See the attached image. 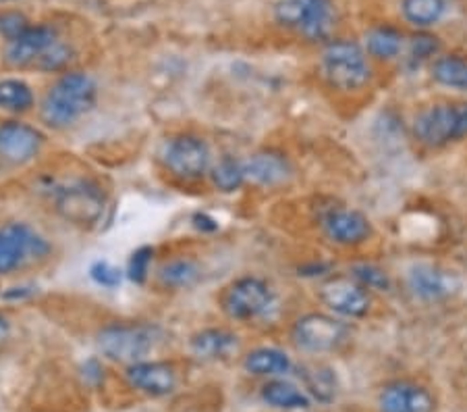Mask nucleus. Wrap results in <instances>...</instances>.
Masks as SVG:
<instances>
[{
  "mask_svg": "<svg viewBox=\"0 0 467 412\" xmlns=\"http://www.w3.org/2000/svg\"><path fill=\"white\" fill-rule=\"evenodd\" d=\"M96 99L98 86L92 75L84 71H69L63 78H58L44 96L40 117L48 127L65 130L92 111Z\"/></svg>",
  "mask_w": 467,
  "mask_h": 412,
  "instance_id": "1",
  "label": "nucleus"
},
{
  "mask_svg": "<svg viewBox=\"0 0 467 412\" xmlns=\"http://www.w3.org/2000/svg\"><path fill=\"white\" fill-rule=\"evenodd\" d=\"M161 340V329L148 323H110L98 333V348L115 363L133 364L146 356Z\"/></svg>",
  "mask_w": 467,
  "mask_h": 412,
  "instance_id": "2",
  "label": "nucleus"
},
{
  "mask_svg": "<svg viewBox=\"0 0 467 412\" xmlns=\"http://www.w3.org/2000/svg\"><path fill=\"white\" fill-rule=\"evenodd\" d=\"M322 69L328 84L338 90H359L370 79L364 50L359 44L349 40L330 42L322 55Z\"/></svg>",
  "mask_w": 467,
  "mask_h": 412,
  "instance_id": "3",
  "label": "nucleus"
},
{
  "mask_svg": "<svg viewBox=\"0 0 467 412\" xmlns=\"http://www.w3.org/2000/svg\"><path fill=\"white\" fill-rule=\"evenodd\" d=\"M50 246L27 223H9L0 229V273H13L27 262L40 260Z\"/></svg>",
  "mask_w": 467,
  "mask_h": 412,
  "instance_id": "4",
  "label": "nucleus"
},
{
  "mask_svg": "<svg viewBox=\"0 0 467 412\" xmlns=\"http://www.w3.org/2000/svg\"><path fill=\"white\" fill-rule=\"evenodd\" d=\"M275 15L278 24L299 29L310 40H322L333 26V0H281Z\"/></svg>",
  "mask_w": 467,
  "mask_h": 412,
  "instance_id": "5",
  "label": "nucleus"
},
{
  "mask_svg": "<svg viewBox=\"0 0 467 412\" xmlns=\"http://www.w3.org/2000/svg\"><path fill=\"white\" fill-rule=\"evenodd\" d=\"M223 311L235 321H252L266 314L273 304V291L260 277H241L223 294Z\"/></svg>",
  "mask_w": 467,
  "mask_h": 412,
  "instance_id": "6",
  "label": "nucleus"
},
{
  "mask_svg": "<svg viewBox=\"0 0 467 412\" xmlns=\"http://www.w3.org/2000/svg\"><path fill=\"white\" fill-rule=\"evenodd\" d=\"M162 161L172 175L183 182H198L210 171V148L198 136H179L167 142Z\"/></svg>",
  "mask_w": 467,
  "mask_h": 412,
  "instance_id": "7",
  "label": "nucleus"
},
{
  "mask_svg": "<svg viewBox=\"0 0 467 412\" xmlns=\"http://www.w3.org/2000/svg\"><path fill=\"white\" fill-rule=\"evenodd\" d=\"M104 192L96 184L78 182L63 187L57 196V208L65 221L78 227H92L104 213Z\"/></svg>",
  "mask_w": 467,
  "mask_h": 412,
  "instance_id": "8",
  "label": "nucleus"
},
{
  "mask_svg": "<svg viewBox=\"0 0 467 412\" xmlns=\"http://www.w3.org/2000/svg\"><path fill=\"white\" fill-rule=\"evenodd\" d=\"M345 333H348V329L337 319L328 317V314L312 312L301 317L293 327V342L304 352L320 354V352L335 350L345 340Z\"/></svg>",
  "mask_w": 467,
  "mask_h": 412,
  "instance_id": "9",
  "label": "nucleus"
},
{
  "mask_svg": "<svg viewBox=\"0 0 467 412\" xmlns=\"http://www.w3.org/2000/svg\"><path fill=\"white\" fill-rule=\"evenodd\" d=\"M322 302L343 317H364L370 311V296L359 281L351 277H330L320 288Z\"/></svg>",
  "mask_w": 467,
  "mask_h": 412,
  "instance_id": "10",
  "label": "nucleus"
},
{
  "mask_svg": "<svg viewBox=\"0 0 467 412\" xmlns=\"http://www.w3.org/2000/svg\"><path fill=\"white\" fill-rule=\"evenodd\" d=\"M127 384L150 398H164L177 389V369L164 361H140L127 366Z\"/></svg>",
  "mask_w": 467,
  "mask_h": 412,
  "instance_id": "11",
  "label": "nucleus"
},
{
  "mask_svg": "<svg viewBox=\"0 0 467 412\" xmlns=\"http://www.w3.org/2000/svg\"><path fill=\"white\" fill-rule=\"evenodd\" d=\"M42 144V132L32 125L19 121H6L0 125V159L6 163H29L40 153Z\"/></svg>",
  "mask_w": 467,
  "mask_h": 412,
  "instance_id": "12",
  "label": "nucleus"
},
{
  "mask_svg": "<svg viewBox=\"0 0 467 412\" xmlns=\"http://www.w3.org/2000/svg\"><path fill=\"white\" fill-rule=\"evenodd\" d=\"M58 40V34L50 26H29L26 34H21L17 40L9 42V52L6 61L13 67H27L36 65L40 57L47 52L52 44Z\"/></svg>",
  "mask_w": 467,
  "mask_h": 412,
  "instance_id": "13",
  "label": "nucleus"
},
{
  "mask_svg": "<svg viewBox=\"0 0 467 412\" xmlns=\"http://www.w3.org/2000/svg\"><path fill=\"white\" fill-rule=\"evenodd\" d=\"M379 407L380 412H432L434 400L428 389L410 381H397L382 389Z\"/></svg>",
  "mask_w": 467,
  "mask_h": 412,
  "instance_id": "14",
  "label": "nucleus"
},
{
  "mask_svg": "<svg viewBox=\"0 0 467 412\" xmlns=\"http://www.w3.org/2000/svg\"><path fill=\"white\" fill-rule=\"evenodd\" d=\"M416 133L421 142L431 146H442L451 140H457L455 104H439L421 112L416 121Z\"/></svg>",
  "mask_w": 467,
  "mask_h": 412,
  "instance_id": "15",
  "label": "nucleus"
},
{
  "mask_svg": "<svg viewBox=\"0 0 467 412\" xmlns=\"http://www.w3.org/2000/svg\"><path fill=\"white\" fill-rule=\"evenodd\" d=\"M410 288L421 300H442L455 294L459 280L453 273L434 265H416L410 269Z\"/></svg>",
  "mask_w": 467,
  "mask_h": 412,
  "instance_id": "16",
  "label": "nucleus"
},
{
  "mask_svg": "<svg viewBox=\"0 0 467 412\" xmlns=\"http://www.w3.org/2000/svg\"><path fill=\"white\" fill-rule=\"evenodd\" d=\"M324 231L337 244H361L370 236V221L358 211H333L324 219Z\"/></svg>",
  "mask_w": 467,
  "mask_h": 412,
  "instance_id": "17",
  "label": "nucleus"
},
{
  "mask_svg": "<svg viewBox=\"0 0 467 412\" xmlns=\"http://www.w3.org/2000/svg\"><path fill=\"white\" fill-rule=\"evenodd\" d=\"M245 179L258 185H278L291 177V164L278 153H258L244 163Z\"/></svg>",
  "mask_w": 467,
  "mask_h": 412,
  "instance_id": "18",
  "label": "nucleus"
},
{
  "mask_svg": "<svg viewBox=\"0 0 467 412\" xmlns=\"http://www.w3.org/2000/svg\"><path fill=\"white\" fill-rule=\"evenodd\" d=\"M237 335L227 329H204L192 337V352L200 361L213 363L229 358L237 350Z\"/></svg>",
  "mask_w": 467,
  "mask_h": 412,
  "instance_id": "19",
  "label": "nucleus"
},
{
  "mask_svg": "<svg viewBox=\"0 0 467 412\" xmlns=\"http://www.w3.org/2000/svg\"><path fill=\"white\" fill-rule=\"evenodd\" d=\"M244 366L247 373L258 377H276L291 371V361L285 352L276 348H258L245 356Z\"/></svg>",
  "mask_w": 467,
  "mask_h": 412,
  "instance_id": "20",
  "label": "nucleus"
},
{
  "mask_svg": "<svg viewBox=\"0 0 467 412\" xmlns=\"http://www.w3.org/2000/svg\"><path fill=\"white\" fill-rule=\"evenodd\" d=\"M262 400L273 408H283V410H293V408H307L310 407V400L307 396L301 392L289 381L276 379L268 381L266 386L262 387Z\"/></svg>",
  "mask_w": 467,
  "mask_h": 412,
  "instance_id": "21",
  "label": "nucleus"
},
{
  "mask_svg": "<svg viewBox=\"0 0 467 412\" xmlns=\"http://www.w3.org/2000/svg\"><path fill=\"white\" fill-rule=\"evenodd\" d=\"M202 277V269L195 260L192 259H175L164 262L158 271V280L162 281V286L167 288H177V290H185L192 288L200 281Z\"/></svg>",
  "mask_w": 467,
  "mask_h": 412,
  "instance_id": "22",
  "label": "nucleus"
},
{
  "mask_svg": "<svg viewBox=\"0 0 467 412\" xmlns=\"http://www.w3.org/2000/svg\"><path fill=\"white\" fill-rule=\"evenodd\" d=\"M299 377L304 379L307 387L316 400L320 402H333L337 396V375L327 369V366H301Z\"/></svg>",
  "mask_w": 467,
  "mask_h": 412,
  "instance_id": "23",
  "label": "nucleus"
},
{
  "mask_svg": "<svg viewBox=\"0 0 467 412\" xmlns=\"http://www.w3.org/2000/svg\"><path fill=\"white\" fill-rule=\"evenodd\" d=\"M34 107V92L26 81L3 79L0 81V109L13 112H26Z\"/></svg>",
  "mask_w": 467,
  "mask_h": 412,
  "instance_id": "24",
  "label": "nucleus"
},
{
  "mask_svg": "<svg viewBox=\"0 0 467 412\" xmlns=\"http://www.w3.org/2000/svg\"><path fill=\"white\" fill-rule=\"evenodd\" d=\"M432 75L442 86L467 90V61L462 57H441L432 67Z\"/></svg>",
  "mask_w": 467,
  "mask_h": 412,
  "instance_id": "25",
  "label": "nucleus"
},
{
  "mask_svg": "<svg viewBox=\"0 0 467 412\" xmlns=\"http://www.w3.org/2000/svg\"><path fill=\"white\" fill-rule=\"evenodd\" d=\"M444 13V0H403V15L410 24L426 27L436 24Z\"/></svg>",
  "mask_w": 467,
  "mask_h": 412,
  "instance_id": "26",
  "label": "nucleus"
},
{
  "mask_svg": "<svg viewBox=\"0 0 467 412\" xmlns=\"http://www.w3.org/2000/svg\"><path fill=\"white\" fill-rule=\"evenodd\" d=\"M213 182L221 192H235L245 182L244 163H239L233 156H223L213 167Z\"/></svg>",
  "mask_w": 467,
  "mask_h": 412,
  "instance_id": "27",
  "label": "nucleus"
},
{
  "mask_svg": "<svg viewBox=\"0 0 467 412\" xmlns=\"http://www.w3.org/2000/svg\"><path fill=\"white\" fill-rule=\"evenodd\" d=\"M403 44V36L393 27H374L370 34H368V50L372 52L374 57L379 58H393L399 55Z\"/></svg>",
  "mask_w": 467,
  "mask_h": 412,
  "instance_id": "28",
  "label": "nucleus"
},
{
  "mask_svg": "<svg viewBox=\"0 0 467 412\" xmlns=\"http://www.w3.org/2000/svg\"><path fill=\"white\" fill-rule=\"evenodd\" d=\"M154 259V248L152 246H141V248L135 250L130 259V265H127V277L133 283H146L148 275H150V265H152Z\"/></svg>",
  "mask_w": 467,
  "mask_h": 412,
  "instance_id": "29",
  "label": "nucleus"
},
{
  "mask_svg": "<svg viewBox=\"0 0 467 412\" xmlns=\"http://www.w3.org/2000/svg\"><path fill=\"white\" fill-rule=\"evenodd\" d=\"M69 61H71V48L67 47L65 42L57 40L40 57V61L36 63V67H37V69H42V71H60V69H65L67 63H69Z\"/></svg>",
  "mask_w": 467,
  "mask_h": 412,
  "instance_id": "30",
  "label": "nucleus"
},
{
  "mask_svg": "<svg viewBox=\"0 0 467 412\" xmlns=\"http://www.w3.org/2000/svg\"><path fill=\"white\" fill-rule=\"evenodd\" d=\"M353 280L359 281L364 288H372V290H389L390 288L389 275L384 273L382 269L372 267V265L353 267Z\"/></svg>",
  "mask_w": 467,
  "mask_h": 412,
  "instance_id": "31",
  "label": "nucleus"
},
{
  "mask_svg": "<svg viewBox=\"0 0 467 412\" xmlns=\"http://www.w3.org/2000/svg\"><path fill=\"white\" fill-rule=\"evenodd\" d=\"M27 27H29V21L24 13H17V11L0 13V34H3L9 42L17 40L21 34H26Z\"/></svg>",
  "mask_w": 467,
  "mask_h": 412,
  "instance_id": "32",
  "label": "nucleus"
},
{
  "mask_svg": "<svg viewBox=\"0 0 467 412\" xmlns=\"http://www.w3.org/2000/svg\"><path fill=\"white\" fill-rule=\"evenodd\" d=\"M89 277L102 288H117L120 286V280H123V273L119 271L115 265H110L109 260H96L92 267H89Z\"/></svg>",
  "mask_w": 467,
  "mask_h": 412,
  "instance_id": "33",
  "label": "nucleus"
},
{
  "mask_svg": "<svg viewBox=\"0 0 467 412\" xmlns=\"http://www.w3.org/2000/svg\"><path fill=\"white\" fill-rule=\"evenodd\" d=\"M439 50V42H436L434 36H416L411 42V57L418 58V61H424V58L436 55Z\"/></svg>",
  "mask_w": 467,
  "mask_h": 412,
  "instance_id": "34",
  "label": "nucleus"
},
{
  "mask_svg": "<svg viewBox=\"0 0 467 412\" xmlns=\"http://www.w3.org/2000/svg\"><path fill=\"white\" fill-rule=\"evenodd\" d=\"M81 377L88 386L98 387L104 384V366L98 358H89L84 364H81Z\"/></svg>",
  "mask_w": 467,
  "mask_h": 412,
  "instance_id": "35",
  "label": "nucleus"
},
{
  "mask_svg": "<svg viewBox=\"0 0 467 412\" xmlns=\"http://www.w3.org/2000/svg\"><path fill=\"white\" fill-rule=\"evenodd\" d=\"M455 117H457V140L467 138V102L455 104Z\"/></svg>",
  "mask_w": 467,
  "mask_h": 412,
  "instance_id": "36",
  "label": "nucleus"
},
{
  "mask_svg": "<svg viewBox=\"0 0 467 412\" xmlns=\"http://www.w3.org/2000/svg\"><path fill=\"white\" fill-rule=\"evenodd\" d=\"M193 225L195 229L200 231H216L218 229V223L213 219V217L206 215V213H198L193 217Z\"/></svg>",
  "mask_w": 467,
  "mask_h": 412,
  "instance_id": "37",
  "label": "nucleus"
},
{
  "mask_svg": "<svg viewBox=\"0 0 467 412\" xmlns=\"http://www.w3.org/2000/svg\"><path fill=\"white\" fill-rule=\"evenodd\" d=\"M9 333H11L9 321H6L5 317H0V346H3V343L6 342V337H9Z\"/></svg>",
  "mask_w": 467,
  "mask_h": 412,
  "instance_id": "38",
  "label": "nucleus"
},
{
  "mask_svg": "<svg viewBox=\"0 0 467 412\" xmlns=\"http://www.w3.org/2000/svg\"><path fill=\"white\" fill-rule=\"evenodd\" d=\"M3 3H5V0H3Z\"/></svg>",
  "mask_w": 467,
  "mask_h": 412,
  "instance_id": "39",
  "label": "nucleus"
}]
</instances>
